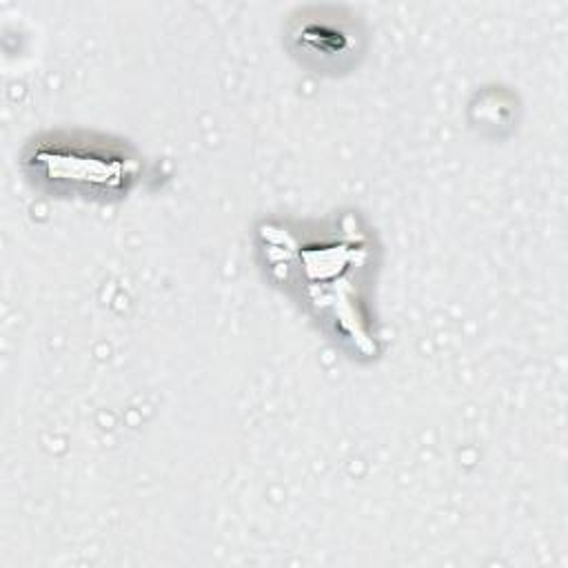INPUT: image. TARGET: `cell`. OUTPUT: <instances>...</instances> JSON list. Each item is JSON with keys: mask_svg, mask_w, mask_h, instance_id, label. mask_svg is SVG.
<instances>
[{"mask_svg": "<svg viewBox=\"0 0 568 568\" xmlns=\"http://www.w3.org/2000/svg\"><path fill=\"white\" fill-rule=\"evenodd\" d=\"M349 32L340 25H332V23H306L300 32H298V40L300 45L315 54L322 56L324 60L327 58H340L343 54H347L351 49V40H349Z\"/></svg>", "mask_w": 568, "mask_h": 568, "instance_id": "1", "label": "cell"}]
</instances>
